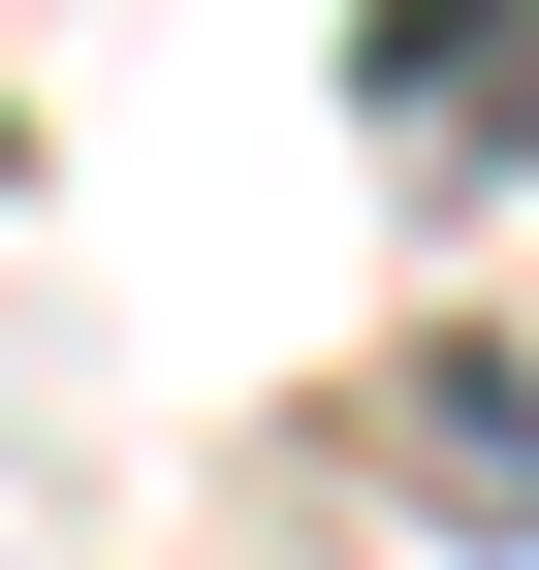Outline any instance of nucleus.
Masks as SVG:
<instances>
[{"label": "nucleus", "mask_w": 539, "mask_h": 570, "mask_svg": "<svg viewBox=\"0 0 539 570\" xmlns=\"http://www.w3.org/2000/svg\"><path fill=\"white\" fill-rule=\"evenodd\" d=\"M381 444L444 475V539H539V381H508V348H413V381H381Z\"/></svg>", "instance_id": "f03ea898"}, {"label": "nucleus", "mask_w": 539, "mask_h": 570, "mask_svg": "<svg viewBox=\"0 0 539 570\" xmlns=\"http://www.w3.org/2000/svg\"><path fill=\"white\" fill-rule=\"evenodd\" d=\"M350 96H381V159L508 190L539 159V0H350Z\"/></svg>", "instance_id": "f257e3e1"}]
</instances>
